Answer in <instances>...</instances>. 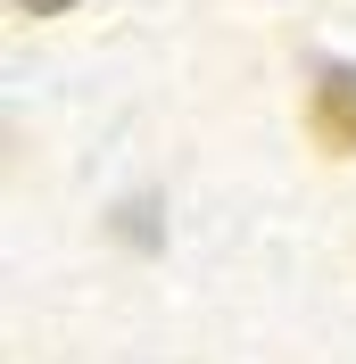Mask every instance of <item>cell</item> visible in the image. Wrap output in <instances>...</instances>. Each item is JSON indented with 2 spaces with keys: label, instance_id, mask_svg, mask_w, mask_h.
I'll use <instances>...</instances> for the list:
<instances>
[{
  "label": "cell",
  "instance_id": "obj_2",
  "mask_svg": "<svg viewBox=\"0 0 356 364\" xmlns=\"http://www.w3.org/2000/svg\"><path fill=\"white\" fill-rule=\"evenodd\" d=\"M25 17H58V9H75V0H17Z\"/></svg>",
  "mask_w": 356,
  "mask_h": 364
},
{
  "label": "cell",
  "instance_id": "obj_1",
  "mask_svg": "<svg viewBox=\"0 0 356 364\" xmlns=\"http://www.w3.org/2000/svg\"><path fill=\"white\" fill-rule=\"evenodd\" d=\"M307 124H315V141H332V149H356V67H323V75H315Z\"/></svg>",
  "mask_w": 356,
  "mask_h": 364
}]
</instances>
